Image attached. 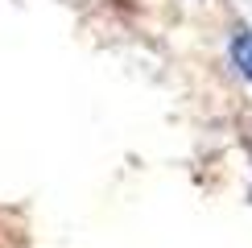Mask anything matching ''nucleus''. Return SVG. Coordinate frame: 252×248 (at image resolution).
Listing matches in <instances>:
<instances>
[{
	"instance_id": "obj_1",
	"label": "nucleus",
	"mask_w": 252,
	"mask_h": 248,
	"mask_svg": "<svg viewBox=\"0 0 252 248\" xmlns=\"http://www.w3.org/2000/svg\"><path fill=\"white\" fill-rule=\"evenodd\" d=\"M232 58H236V66H240V75L252 79V33H240L232 41Z\"/></svg>"
}]
</instances>
